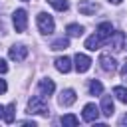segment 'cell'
Wrapping results in <instances>:
<instances>
[{
  "label": "cell",
  "instance_id": "1",
  "mask_svg": "<svg viewBox=\"0 0 127 127\" xmlns=\"http://www.w3.org/2000/svg\"><path fill=\"white\" fill-rule=\"evenodd\" d=\"M28 113H38V115H48V113H50L48 103L44 101L42 95H34V97L28 101Z\"/></svg>",
  "mask_w": 127,
  "mask_h": 127
},
{
  "label": "cell",
  "instance_id": "2",
  "mask_svg": "<svg viewBox=\"0 0 127 127\" xmlns=\"http://www.w3.org/2000/svg\"><path fill=\"white\" fill-rule=\"evenodd\" d=\"M12 22H14L16 32H26V28H28V12L24 8H18L12 14Z\"/></svg>",
  "mask_w": 127,
  "mask_h": 127
},
{
  "label": "cell",
  "instance_id": "3",
  "mask_svg": "<svg viewBox=\"0 0 127 127\" xmlns=\"http://www.w3.org/2000/svg\"><path fill=\"white\" fill-rule=\"evenodd\" d=\"M38 28H40V32L42 34H52L54 32V28H56V24H54V18L50 16V14H46V12H40L38 14Z\"/></svg>",
  "mask_w": 127,
  "mask_h": 127
},
{
  "label": "cell",
  "instance_id": "4",
  "mask_svg": "<svg viewBox=\"0 0 127 127\" xmlns=\"http://www.w3.org/2000/svg\"><path fill=\"white\" fill-rule=\"evenodd\" d=\"M83 121H87V123H95L97 121V117H99V107L95 105V103H87L85 107H83Z\"/></svg>",
  "mask_w": 127,
  "mask_h": 127
},
{
  "label": "cell",
  "instance_id": "5",
  "mask_svg": "<svg viewBox=\"0 0 127 127\" xmlns=\"http://www.w3.org/2000/svg\"><path fill=\"white\" fill-rule=\"evenodd\" d=\"M8 56H10V60H14V62H24V60H26V56H28V48H26V46H22V44L12 46V48H10V52H8Z\"/></svg>",
  "mask_w": 127,
  "mask_h": 127
},
{
  "label": "cell",
  "instance_id": "6",
  "mask_svg": "<svg viewBox=\"0 0 127 127\" xmlns=\"http://www.w3.org/2000/svg\"><path fill=\"white\" fill-rule=\"evenodd\" d=\"M99 65H101V69L107 71V73H113V71L117 69V62H115L109 54H101V56H99Z\"/></svg>",
  "mask_w": 127,
  "mask_h": 127
},
{
  "label": "cell",
  "instance_id": "7",
  "mask_svg": "<svg viewBox=\"0 0 127 127\" xmlns=\"http://www.w3.org/2000/svg\"><path fill=\"white\" fill-rule=\"evenodd\" d=\"M75 99H77V95H75L73 89H64V91L60 93V97H58V103H60L62 107H69V105L75 103Z\"/></svg>",
  "mask_w": 127,
  "mask_h": 127
},
{
  "label": "cell",
  "instance_id": "8",
  "mask_svg": "<svg viewBox=\"0 0 127 127\" xmlns=\"http://www.w3.org/2000/svg\"><path fill=\"white\" fill-rule=\"evenodd\" d=\"M123 44H125V34L123 32H113L109 36V46L115 50V52H121L123 50Z\"/></svg>",
  "mask_w": 127,
  "mask_h": 127
},
{
  "label": "cell",
  "instance_id": "9",
  "mask_svg": "<svg viewBox=\"0 0 127 127\" xmlns=\"http://www.w3.org/2000/svg\"><path fill=\"white\" fill-rule=\"evenodd\" d=\"M89 67H91V60L85 54H75V69L79 73H85Z\"/></svg>",
  "mask_w": 127,
  "mask_h": 127
},
{
  "label": "cell",
  "instance_id": "10",
  "mask_svg": "<svg viewBox=\"0 0 127 127\" xmlns=\"http://www.w3.org/2000/svg\"><path fill=\"white\" fill-rule=\"evenodd\" d=\"M77 10H79L83 16H91V14H95V12H97V6H95L93 2H89V0H79Z\"/></svg>",
  "mask_w": 127,
  "mask_h": 127
},
{
  "label": "cell",
  "instance_id": "11",
  "mask_svg": "<svg viewBox=\"0 0 127 127\" xmlns=\"http://www.w3.org/2000/svg\"><path fill=\"white\" fill-rule=\"evenodd\" d=\"M54 65H56V69H58V71L67 73V71L71 69V60H69V58H65V56H60V58H56Z\"/></svg>",
  "mask_w": 127,
  "mask_h": 127
},
{
  "label": "cell",
  "instance_id": "12",
  "mask_svg": "<svg viewBox=\"0 0 127 127\" xmlns=\"http://www.w3.org/2000/svg\"><path fill=\"white\" fill-rule=\"evenodd\" d=\"M38 89H40V93H42V95H52V93H54V89H56V85H54V81H52L50 77H44V79H40Z\"/></svg>",
  "mask_w": 127,
  "mask_h": 127
},
{
  "label": "cell",
  "instance_id": "13",
  "mask_svg": "<svg viewBox=\"0 0 127 127\" xmlns=\"http://www.w3.org/2000/svg\"><path fill=\"white\" fill-rule=\"evenodd\" d=\"M113 111H115V107H113V99H111L109 95H103V97H101V113H103L105 117H111Z\"/></svg>",
  "mask_w": 127,
  "mask_h": 127
},
{
  "label": "cell",
  "instance_id": "14",
  "mask_svg": "<svg viewBox=\"0 0 127 127\" xmlns=\"http://www.w3.org/2000/svg\"><path fill=\"white\" fill-rule=\"evenodd\" d=\"M103 42H105V40H101V38H99V34L95 32L93 36H89V38L85 40V48H87V50H91V52H95V50H99V48H101V44H103Z\"/></svg>",
  "mask_w": 127,
  "mask_h": 127
},
{
  "label": "cell",
  "instance_id": "15",
  "mask_svg": "<svg viewBox=\"0 0 127 127\" xmlns=\"http://www.w3.org/2000/svg\"><path fill=\"white\" fill-rule=\"evenodd\" d=\"M97 34H99L101 40H109V36L113 34V26H111V22H101V24L97 26Z\"/></svg>",
  "mask_w": 127,
  "mask_h": 127
},
{
  "label": "cell",
  "instance_id": "16",
  "mask_svg": "<svg viewBox=\"0 0 127 127\" xmlns=\"http://www.w3.org/2000/svg\"><path fill=\"white\" fill-rule=\"evenodd\" d=\"M65 32H67V36L77 38V36H81V34H83V26H79V24H69V26L65 28Z\"/></svg>",
  "mask_w": 127,
  "mask_h": 127
},
{
  "label": "cell",
  "instance_id": "17",
  "mask_svg": "<svg viewBox=\"0 0 127 127\" xmlns=\"http://www.w3.org/2000/svg\"><path fill=\"white\" fill-rule=\"evenodd\" d=\"M113 95H115L121 103H127V87H123V85L113 87Z\"/></svg>",
  "mask_w": 127,
  "mask_h": 127
},
{
  "label": "cell",
  "instance_id": "18",
  "mask_svg": "<svg viewBox=\"0 0 127 127\" xmlns=\"http://www.w3.org/2000/svg\"><path fill=\"white\" fill-rule=\"evenodd\" d=\"M50 6H54L58 12H65L67 8H69V4H67V0H46Z\"/></svg>",
  "mask_w": 127,
  "mask_h": 127
},
{
  "label": "cell",
  "instance_id": "19",
  "mask_svg": "<svg viewBox=\"0 0 127 127\" xmlns=\"http://www.w3.org/2000/svg\"><path fill=\"white\" fill-rule=\"evenodd\" d=\"M69 46V40L67 38H60V40H56L52 46H50V50H54V52H60V50H65Z\"/></svg>",
  "mask_w": 127,
  "mask_h": 127
},
{
  "label": "cell",
  "instance_id": "20",
  "mask_svg": "<svg viewBox=\"0 0 127 127\" xmlns=\"http://www.w3.org/2000/svg\"><path fill=\"white\" fill-rule=\"evenodd\" d=\"M89 93H91V95H101V93H103V85H101V81L91 79V83H89Z\"/></svg>",
  "mask_w": 127,
  "mask_h": 127
},
{
  "label": "cell",
  "instance_id": "21",
  "mask_svg": "<svg viewBox=\"0 0 127 127\" xmlns=\"http://www.w3.org/2000/svg\"><path fill=\"white\" fill-rule=\"evenodd\" d=\"M14 109H16V103H10L4 107V121L6 123H12L14 121Z\"/></svg>",
  "mask_w": 127,
  "mask_h": 127
},
{
  "label": "cell",
  "instance_id": "22",
  "mask_svg": "<svg viewBox=\"0 0 127 127\" xmlns=\"http://www.w3.org/2000/svg\"><path fill=\"white\" fill-rule=\"evenodd\" d=\"M60 123H62V125H77L79 119H77L75 115H64V117L60 119Z\"/></svg>",
  "mask_w": 127,
  "mask_h": 127
},
{
  "label": "cell",
  "instance_id": "23",
  "mask_svg": "<svg viewBox=\"0 0 127 127\" xmlns=\"http://www.w3.org/2000/svg\"><path fill=\"white\" fill-rule=\"evenodd\" d=\"M119 73H121V77H123V79L127 81V62H125V64L121 65V69H119Z\"/></svg>",
  "mask_w": 127,
  "mask_h": 127
},
{
  "label": "cell",
  "instance_id": "24",
  "mask_svg": "<svg viewBox=\"0 0 127 127\" xmlns=\"http://www.w3.org/2000/svg\"><path fill=\"white\" fill-rule=\"evenodd\" d=\"M8 71V65H6V60L0 58V73H6Z\"/></svg>",
  "mask_w": 127,
  "mask_h": 127
},
{
  "label": "cell",
  "instance_id": "25",
  "mask_svg": "<svg viewBox=\"0 0 127 127\" xmlns=\"http://www.w3.org/2000/svg\"><path fill=\"white\" fill-rule=\"evenodd\" d=\"M6 89H8V85H6V81H4V79H0V93H4Z\"/></svg>",
  "mask_w": 127,
  "mask_h": 127
},
{
  "label": "cell",
  "instance_id": "26",
  "mask_svg": "<svg viewBox=\"0 0 127 127\" xmlns=\"http://www.w3.org/2000/svg\"><path fill=\"white\" fill-rule=\"evenodd\" d=\"M125 123H127V115H125V117L121 119V125H125Z\"/></svg>",
  "mask_w": 127,
  "mask_h": 127
},
{
  "label": "cell",
  "instance_id": "27",
  "mask_svg": "<svg viewBox=\"0 0 127 127\" xmlns=\"http://www.w3.org/2000/svg\"><path fill=\"white\" fill-rule=\"evenodd\" d=\"M0 117H4V107L0 105Z\"/></svg>",
  "mask_w": 127,
  "mask_h": 127
},
{
  "label": "cell",
  "instance_id": "28",
  "mask_svg": "<svg viewBox=\"0 0 127 127\" xmlns=\"http://www.w3.org/2000/svg\"><path fill=\"white\" fill-rule=\"evenodd\" d=\"M109 2H113V4H119V2H121V0H109Z\"/></svg>",
  "mask_w": 127,
  "mask_h": 127
}]
</instances>
